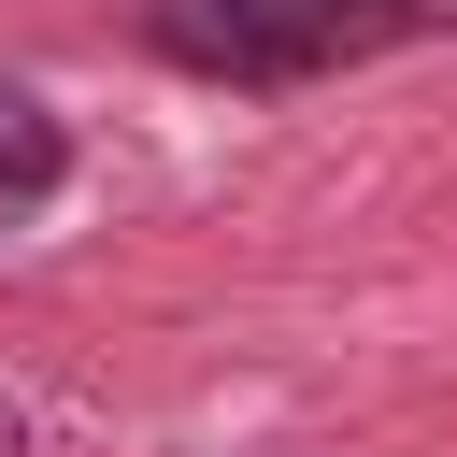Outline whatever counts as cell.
<instances>
[{"mask_svg":"<svg viewBox=\"0 0 457 457\" xmlns=\"http://www.w3.org/2000/svg\"><path fill=\"white\" fill-rule=\"evenodd\" d=\"M43 200H57V114H43L29 86H0V228L43 214Z\"/></svg>","mask_w":457,"mask_h":457,"instance_id":"obj_2","label":"cell"},{"mask_svg":"<svg viewBox=\"0 0 457 457\" xmlns=\"http://www.w3.org/2000/svg\"><path fill=\"white\" fill-rule=\"evenodd\" d=\"M0 457H29V428H14V400H0Z\"/></svg>","mask_w":457,"mask_h":457,"instance_id":"obj_3","label":"cell"},{"mask_svg":"<svg viewBox=\"0 0 457 457\" xmlns=\"http://www.w3.org/2000/svg\"><path fill=\"white\" fill-rule=\"evenodd\" d=\"M457 0H171L157 43L186 71H228V86H286V71H343V57H386V43H443Z\"/></svg>","mask_w":457,"mask_h":457,"instance_id":"obj_1","label":"cell"}]
</instances>
